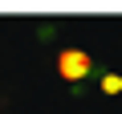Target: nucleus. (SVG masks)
<instances>
[{"label": "nucleus", "instance_id": "f03ea898", "mask_svg": "<svg viewBox=\"0 0 122 114\" xmlns=\"http://www.w3.org/2000/svg\"><path fill=\"white\" fill-rule=\"evenodd\" d=\"M102 90H106V94H118V90H122V78H118V73H106V78H102Z\"/></svg>", "mask_w": 122, "mask_h": 114}, {"label": "nucleus", "instance_id": "f257e3e1", "mask_svg": "<svg viewBox=\"0 0 122 114\" xmlns=\"http://www.w3.org/2000/svg\"><path fill=\"white\" fill-rule=\"evenodd\" d=\"M90 69H94V61L86 49H61L57 53V73L65 82H81V78H90Z\"/></svg>", "mask_w": 122, "mask_h": 114}]
</instances>
